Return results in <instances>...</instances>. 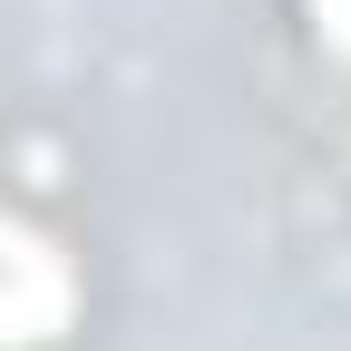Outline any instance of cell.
Returning <instances> with one entry per match:
<instances>
[{"mask_svg":"<svg viewBox=\"0 0 351 351\" xmlns=\"http://www.w3.org/2000/svg\"><path fill=\"white\" fill-rule=\"evenodd\" d=\"M313 10H322V20H332V49H341V59H351V0H313Z\"/></svg>","mask_w":351,"mask_h":351,"instance_id":"6da1fadb","label":"cell"}]
</instances>
